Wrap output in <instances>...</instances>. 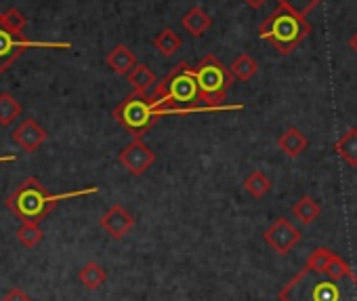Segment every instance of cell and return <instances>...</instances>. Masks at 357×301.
Wrapping results in <instances>:
<instances>
[{
	"instance_id": "1",
	"label": "cell",
	"mask_w": 357,
	"mask_h": 301,
	"mask_svg": "<svg viewBox=\"0 0 357 301\" xmlns=\"http://www.w3.org/2000/svg\"><path fill=\"white\" fill-rule=\"evenodd\" d=\"M280 301H357V276L332 278L328 274L303 267L288 280L280 293Z\"/></svg>"
},
{
	"instance_id": "25",
	"label": "cell",
	"mask_w": 357,
	"mask_h": 301,
	"mask_svg": "<svg viewBox=\"0 0 357 301\" xmlns=\"http://www.w3.org/2000/svg\"><path fill=\"white\" fill-rule=\"evenodd\" d=\"M278 3H284L288 7H292L296 13H301L303 17H307L309 13H313L324 0H278Z\"/></svg>"
},
{
	"instance_id": "5",
	"label": "cell",
	"mask_w": 357,
	"mask_h": 301,
	"mask_svg": "<svg viewBox=\"0 0 357 301\" xmlns=\"http://www.w3.org/2000/svg\"><path fill=\"white\" fill-rule=\"evenodd\" d=\"M28 49H72V43H36L13 32L0 15V74H5Z\"/></svg>"
},
{
	"instance_id": "2",
	"label": "cell",
	"mask_w": 357,
	"mask_h": 301,
	"mask_svg": "<svg viewBox=\"0 0 357 301\" xmlns=\"http://www.w3.org/2000/svg\"><path fill=\"white\" fill-rule=\"evenodd\" d=\"M97 192H99V188L91 186V188L66 192V194H51L38 177H28L22 186H17L5 198V207L22 221H38L40 223L61 200L80 198V196L97 194Z\"/></svg>"
},
{
	"instance_id": "18",
	"label": "cell",
	"mask_w": 357,
	"mask_h": 301,
	"mask_svg": "<svg viewBox=\"0 0 357 301\" xmlns=\"http://www.w3.org/2000/svg\"><path fill=\"white\" fill-rule=\"evenodd\" d=\"M229 72L234 74V78L246 82V80H250V78L259 72V64H257V59H252L248 53H242V55H238V57L231 61Z\"/></svg>"
},
{
	"instance_id": "23",
	"label": "cell",
	"mask_w": 357,
	"mask_h": 301,
	"mask_svg": "<svg viewBox=\"0 0 357 301\" xmlns=\"http://www.w3.org/2000/svg\"><path fill=\"white\" fill-rule=\"evenodd\" d=\"M321 274H328L332 278H344V276H351L353 270H351V265L340 255L334 253L332 259H330V263H328V267H326V272H321Z\"/></svg>"
},
{
	"instance_id": "3",
	"label": "cell",
	"mask_w": 357,
	"mask_h": 301,
	"mask_svg": "<svg viewBox=\"0 0 357 301\" xmlns=\"http://www.w3.org/2000/svg\"><path fill=\"white\" fill-rule=\"evenodd\" d=\"M311 32L307 17L296 13L292 7L278 3V9L263 20L259 26V36L267 41L278 53L288 55L292 53Z\"/></svg>"
},
{
	"instance_id": "29",
	"label": "cell",
	"mask_w": 357,
	"mask_h": 301,
	"mask_svg": "<svg viewBox=\"0 0 357 301\" xmlns=\"http://www.w3.org/2000/svg\"><path fill=\"white\" fill-rule=\"evenodd\" d=\"M15 156L13 154H7V156H0V163H13Z\"/></svg>"
},
{
	"instance_id": "15",
	"label": "cell",
	"mask_w": 357,
	"mask_h": 301,
	"mask_svg": "<svg viewBox=\"0 0 357 301\" xmlns=\"http://www.w3.org/2000/svg\"><path fill=\"white\" fill-rule=\"evenodd\" d=\"M78 280H80V284H82L84 288L97 291V288H101V286L105 284L107 272H105V267H103L101 263L89 261L86 265H82V267L78 270Z\"/></svg>"
},
{
	"instance_id": "20",
	"label": "cell",
	"mask_w": 357,
	"mask_h": 301,
	"mask_svg": "<svg viewBox=\"0 0 357 301\" xmlns=\"http://www.w3.org/2000/svg\"><path fill=\"white\" fill-rule=\"evenodd\" d=\"M244 190L252 196V198H263L269 190H271V182L263 171H252L246 179H244Z\"/></svg>"
},
{
	"instance_id": "28",
	"label": "cell",
	"mask_w": 357,
	"mask_h": 301,
	"mask_svg": "<svg viewBox=\"0 0 357 301\" xmlns=\"http://www.w3.org/2000/svg\"><path fill=\"white\" fill-rule=\"evenodd\" d=\"M349 47L357 53V32H355V34H353V38L349 41Z\"/></svg>"
},
{
	"instance_id": "6",
	"label": "cell",
	"mask_w": 357,
	"mask_h": 301,
	"mask_svg": "<svg viewBox=\"0 0 357 301\" xmlns=\"http://www.w3.org/2000/svg\"><path fill=\"white\" fill-rule=\"evenodd\" d=\"M118 163L135 177L143 175L153 163H155V154L151 152V147L141 139V137H132V141L120 149L118 154Z\"/></svg>"
},
{
	"instance_id": "4",
	"label": "cell",
	"mask_w": 357,
	"mask_h": 301,
	"mask_svg": "<svg viewBox=\"0 0 357 301\" xmlns=\"http://www.w3.org/2000/svg\"><path fill=\"white\" fill-rule=\"evenodd\" d=\"M194 74H196V80H198L204 103H208V105H225L227 89L234 82V74L229 72V68H225L215 55H206L194 68Z\"/></svg>"
},
{
	"instance_id": "19",
	"label": "cell",
	"mask_w": 357,
	"mask_h": 301,
	"mask_svg": "<svg viewBox=\"0 0 357 301\" xmlns=\"http://www.w3.org/2000/svg\"><path fill=\"white\" fill-rule=\"evenodd\" d=\"M181 45H183V41L178 38V34H174L170 28H164V30L153 38V47L160 51V55H162V57H170V55H174L178 49H181Z\"/></svg>"
},
{
	"instance_id": "26",
	"label": "cell",
	"mask_w": 357,
	"mask_h": 301,
	"mask_svg": "<svg viewBox=\"0 0 357 301\" xmlns=\"http://www.w3.org/2000/svg\"><path fill=\"white\" fill-rule=\"evenodd\" d=\"M0 301H34V299H32L28 293H24L20 286H13V288H11L3 299H0Z\"/></svg>"
},
{
	"instance_id": "17",
	"label": "cell",
	"mask_w": 357,
	"mask_h": 301,
	"mask_svg": "<svg viewBox=\"0 0 357 301\" xmlns=\"http://www.w3.org/2000/svg\"><path fill=\"white\" fill-rule=\"evenodd\" d=\"M22 103L11 93H0V124L11 126L22 116Z\"/></svg>"
},
{
	"instance_id": "11",
	"label": "cell",
	"mask_w": 357,
	"mask_h": 301,
	"mask_svg": "<svg viewBox=\"0 0 357 301\" xmlns=\"http://www.w3.org/2000/svg\"><path fill=\"white\" fill-rule=\"evenodd\" d=\"M105 64H107V68H112V72H116L120 76H128V72L137 66V57L126 45H118L107 53Z\"/></svg>"
},
{
	"instance_id": "12",
	"label": "cell",
	"mask_w": 357,
	"mask_h": 301,
	"mask_svg": "<svg viewBox=\"0 0 357 301\" xmlns=\"http://www.w3.org/2000/svg\"><path fill=\"white\" fill-rule=\"evenodd\" d=\"M181 26H183V30H185L188 34H192V36L200 38L204 32H208V30H211V26H213V17H211L202 7H192V9L181 17Z\"/></svg>"
},
{
	"instance_id": "16",
	"label": "cell",
	"mask_w": 357,
	"mask_h": 301,
	"mask_svg": "<svg viewBox=\"0 0 357 301\" xmlns=\"http://www.w3.org/2000/svg\"><path fill=\"white\" fill-rule=\"evenodd\" d=\"M319 213H321V207H319L317 200L311 198V196L298 198V200L294 203V207H292V215H294L303 226H311V223L319 217Z\"/></svg>"
},
{
	"instance_id": "13",
	"label": "cell",
	"mask_w": 357,
	"mask_h": 301,
	"mask_svg": "<svg viewBox=\"0 0 357 301\" xmlns=\"http://www.w3.org/2000/svg\"><path fill=\"white\" fill-rule=\"evenodd\" d=\"M128 85L132 87V93L137 95H149V91L153 89V85L158 82L153 70L145 64H137L130 72H128Z\"/></svg>"
},
{
	"instance_id": "27",
	"label": "cell",
	"mask_w": 357,
	"mask_h": 301,
	"mask_svg": "<svg viewBox=\"0 0 357 301\" xmlns=\"http://www.w3.org/2000/svg\"><path fill=\"white\" fill-rule=\"evenodd\" d=\"M244 3H246L250 9H261V7L267 3V0H244Z\"/></svg>"
},
{
	"instance_id": "22",
	"label": "cell",
	"mask_w": 357,
	"mask_h": 301,
	"mask_svg": "<svg viewBox=\"0 0 357 301\" xmlns=\"http://www.w3.org/2000/svg\"><path fill=\"white\" fill-rule=\"evenodd\" d=\"M332 255H334V251H330V249H326V247L313 249V251L309 253V257H307L305 265H307V267H311V270H315V272H326V267H328V263H330Z\"/></svg>"
},
{
	"instance_id": "8",
	"label": "cell",
	"mask_w": 357,
	"mask_h": 301,
	"mask_svg": "<svg viewBox=\"0 0 357 301\" xmlns=\"http://www.w3.org/2000/svg\"><path fill=\"white\" fill-rule=\"evenodd\" d=\"M99 226H101L114 240H120V238H124V236L132 230L135 217H132L122 205H114V207H109V209L103 213V217L99 219Z\"/></svg>"
},
{
	"instance_id": "24",
	"label": "cell",
	"mask_w": 357,
	"mask_h": 301,
	"mask_svg": "<svg viewBox=\"0 0 357 301\" xmlns=\"http://www.w3.org/2000/svg\"><path fill=\"white\" fill-rule=\"evenodd\" d=\"M0 15H3V22H5L13 32H17V34L24 32V28H26V17H24V13H22L20 9L11 7V9H7L5 13H0Z\"/></svg>"
},
{
	"instance_id": "9",
	"label": "cell",
	"mask_w": 357,
	"mask_h": 301,
	"mask_svg": "<svg viewBox=\"0 0 357 301\" xmlns=\"http://www.w3.org/2000/svg\"><path fill=\"white\" fill-rule=\"evenodd\" d=\"M47 137H49L47 129L40 126L34 118H24L22 124L13 131V141L22 149H26L28 154L36 152V149L47 141Z\"/></svg>"
},
{
	"instance_id": "10",
	"label": "cell",
	"mask_w": 357,
	"mask_h": 301,
	"mask_svg": "<svg viewBox=\"0 0 357 301\" xmlns=\"http://www.w3.org/2000/svg\"><path fill=\"white\" fill-rule=\"evenodd\" d=\"M309 145V139L305 133L296 126H288L280 137H278V147L288 156V159H298Z\"/></svg>"
},
{
	"instance_id": "21",
	"label": "cell",
	"mask_w": 357,
	"mask_h": 301,
	"mask_svg": "<svg viewBox=\"0 0 357 301\" xmlns=\"http://www.w3.org/2000/svg\"><path fill=\"white\" fill-rule=\"evenodd\" d=\"M43 238H45V232L38 221H22V226L17 230V240L26 249H34Z\"/></svg>"
},
{
	"instance_id": "7",
	"label": "cell",
	"mask_w": 357,
	"mask_h": 301,
	"mask_svg": "<svg viewBox=\"0 0 357 301\" xmlns=\"http://www.w3.org/2000/svg\"><path fill=\"white\" fill-rule=\"evenodd\" d=\"M265 242L278 253V255H288L298 242H301V230L292 226L288 217H278L263 234Z\"/></svg>"
},
{
	"instance_id": "14",
	"label": "cell",
	"mask_w": 357,
	"mask_h": 301,
	"mask_svg": "<svg viewBox=\"0 0 357 301\" xmlns=\"http://www.w3.org/2000/svg\"><path fill=\"white\" fill-rule=\"evenodd\" d=\"M334 152L349 165L357 167V129L351 126L334 141Z\"/></svg>"
}]
</instances>
